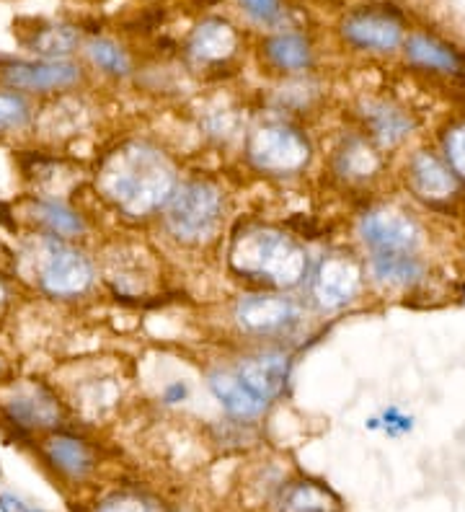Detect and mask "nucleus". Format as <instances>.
Segmentation results:
<instances>
[{"label":"nucleus","instance_id":"obj_1","mask_svg":"<svg viewBox=\"0 0 465 512\" xmlns=\"http://www.w3.org/2000/svg\"><path fill=\"white\" fill-rule=\"evenodd\" d=\"M179 182V166L171 153L145 138L122 140L109 148L93 171L96 194L130 223L158 218Z\"/></svg>","mask_w":465,"mask_h":512},{"label":"nucleus","instance_id":"obj_2","mask_svg":"<svg viewBox=\"0 0 465 512\" xmlns=\"http://www.w3.org/2000/svg\"><path fill=\"white\" fill-rule=\"evenodd\" d=\"M225 262L248 288L292 293L310 275V256L305 244L272 223L241 225L230 236Z\"/></svg>","mask_w":465,"mask_h":512},{"label":"nucleus","instance_id":"obj_3","mask_svg":"<svg viewBox=\"0 0 465 512\" xmlns=\"http://www.w3.org/2000/svg\"><path fill=\"white\" fill-rule=\"evenodd\" d=\"M16 277L34 293L57 303H75L99 288L96 256L78 241L29 231L13 251Z\"/></svg>","mask_w":465,"mask_h":512},{"label":"nucleus","instance_id":"obj_4","mask_svg":"<svg viewBox=\"0 0 465 512\" xmlns=\"http://www.w3.org/2000/svg\"><path fill=\"white\" fill-rule=\"evenodd\" d=\"M158 220L181 249H210L225 233L228 194L212 176H189L181 179Z\"/></svg>","mask_w":465,"mask_h":512},{"label":"nucleus","instance_id":"obj_5","mask_svg":"<svg viewBox=\"0 0 465 512\" xmlns=\"http://www.w3.org/2000/svg\"><path fill=\"white\" fill-rule=\"evenodd\" d=\"M0 419L26 438H42L68 425L70 406L60 388L44 378H16L0 383Z\"/></svg>","mask_w":465,"mask_h":512},{"label":"nucleus","instance_id":"obj_6","mask_svg":"<svg viewBox=\"0 0 465 512\" xmlns=\"http://www.w3.org/2000/svg\"><path fill=\"white\" fill-rule=\"evenodd\" d=\"M246 163L272 179L300 176L313 161V140L290 119H267L251 127L243 145Z\"/></svg>","mask_w":465,"mask_h":512},{"label":"nucleus","instance_id":"obj_7","mask_svg":"<svg viewBox=\"0 0 465 512\" xmlns=\"http://www.w3.org/2000/svg\"><path fill=\"white\" fill-rule=\"evenodd\" d=\"M230 319L248 339H285L305 321V306L285 290L251 288L238 295Z\"/></svg>","mask_w":465,"mask_h":512},{"label":"nucleus","instance_id":"obj_8","mask_svg":"<svg viewBox=\"0 0 465 512\" xmlns=\"http://www.w3.org/2000/svg\"><path fill=\"white\" fill-rule=\"evenodd\" d=\"M83 83V68L73 60H16L0 65V86L29 99L65 96Z\"/></svg>","mask_w":465,"mask_h":512},{"label":"nucleus","instance_id":"obj_9","mask_svg":"<svg viewBox=\"0 0 465 512\" xmlns=\"http://www.w3.org/2000/svg\"><path fill=\"white\" fill-rule=\"evenodd\" d=\"M37 453L57 479L75 487L99 471V448L68 425L37 438Z\"/></svg>","mask_w":465,"mask_h":512},{"label":"nucleus","instance_id":"obj_10","mask_svg":"<svg viewBox=\"0 0 465 512\" xmlns=\"http://www.w3.org/2000/svg\"><path fill=\"white\" fill-rule=\"evenodd\" d=\"M99 280H104L117 295L140 298L153 288L155 272L150 264V254L137 244H112L109 249L96 254Z\"/></svg>","mask_w":465,"mask_h":512},{"label":"nucleus","instance_id":"obj_11","mask_svg":"<svg viewBox=\"0 0 465 512\" xmlns=\"http://www.w3.org/2000/svg\"><path fill=\"white\" fill-rule=\"evenodd\" d=\"M21 218L29 231L65 241H83L91 233V220L81 207L55 194H29L21 207Z\"/></svg>","mask_w":465,"mask_h":512},{"label":"nucleus","instance_id":"obj_12","mask_svg":"<svg viewBox=\"0 0 465 512\" xmlns=\"http://www.w3.org/2000/svg\"><path fill=\"white\" fill-rule=\"evenodd\" d=\"M362 288V267L349 254L323 256L310 275V298L321 311H339Z\"/></svg>","mask_w":465,"mask_h":512},{"label":"nucleus","instance_id":"obj_13","mask_svg":"<svg viewBox=\"0 0 465 512\" xmlns=\"http://www.w3.org/2000/svg\"><path fill=\"white\" fill-rule=\"evenodd\" d=\"M205 381L212 399L220 404L225 417L238 422V425H254V422L267 417V412L272 409V404L261 399L230 363H220L207 370Z\"/></svg>","mask_w":465,"mask_h":512},{"label":"nucleus","instance_id":"obj_14","mask_svg":"<svg viewBox=\"0 0 465 512\" xmlns=\"http://www.w3.org/2000/svg\"><path fill=\"white\" fill-rule=\"evenodd\" d=\"M362 244L367 254H398V251H419L422 231L414 218L401 210H367L360 218Z\"/></svg>","mask_w":465,"mask_h":512},{"label":"nucleus","instance_id":"obj_15","mask_svg":"<svg viewBox=\"0 0 465 512\" xmlns=\"http://www.w3.org/2000/svg\"><path fill=\"white\" fill-rule=\"evenodd\" d=\"M341 34L352 47H360V50L391 52L403 39V21L391 6L360 8L344 19Z\"/></svg>","mask_w":465,"mask_h":512},{"label":"nucleus","instance_id":"obj_16","mask_svg":"<svg viewBox=\"0 0 465 512\" xmlns=\"http://www.w3.org/2000/svg\"><path fill=\"white\" fill-rule=\"evenodd\" d=\"M230 365L261 399L274 404L279 396L285 394L287 381H290L292 357L282 347H259V350L236 357Z\"/></svg>","mask_w":465,"mask_h":512},{"label":"nucleus","instance_id":"obj_17","mask_svg":"<svg viewBox=\"0 0 465 512\" xmlns=\"http://www.w3.org/2000/svg\"><path fill=\"white\" fill-rule=\"evenodd\" d=\"M409 187L422 202L432 207H442L455 200L458 194V179L440 156L429 150H419L409 161Z\"/></svg>","mask_w":465,"mask_h":512},{"label":"nucleus","instance_id":"obj_18","mask_svg":"<svg viewBox=\"0 0 465 512\" xmlns=\"http://www.w3.org/2000/svg\"><path fill=\"white\" fill-rule=\"evenodd\" d=\"M60 394L68 406H75L83 414L109 412L122 399V378L117 373L88 368L68 388H60Z\"/></svg>","mask_w":465,"mask_h":512},{"label":"nucleus","instance_id":"obj_19","mask_svg":"<svg viewBox=\"0 0 465 512\" xmlns=\"http://www.w3.org/2000/svg\"><path fill=\"white\" fill-rule=\"evenodd\" d=\"M238 50V34L236 29L228 24V21L210 19L205 24H199L197 29L189 37L186 44V52L192 57V63H197L199 68H220L228 60L236 57Z\"/></svg>","mask_w":465,"mask_h":512},{"label":"nucleus","instance_id":"obj_20","mask_svg":"<svg viewBox=\"0 0 465 512\" xmlns=\"http://www.w3.org/2000/svg\"><path fill=\"white\" fill-rule=\"evenodd\" d=\"M370 140L380 148H396L409 138L414 130V119L409 112L391 104V101H367L360 112Z\"/></svg>","mask_w":465,"mask_h":512},{"label":"nucleus","instance_id":"obj_21","mask_svg":"<svg viewBox=\"0 0 465 512\" xmlns=\"http://www.w3.org/2000/svg\"><path fill=\"white\" fill-rule=\"evenodd\" d=\"M372 280L393 290H411L427 280V264L419 251H398V254H370Z\"/></svg>","mask_w":465,"mask_h":512},{"label":"nucleus","instance_id":"obj_22","mask_svg":"<svg viewBox=\"0 0 465 512\" xmlns=\"http://www.w3.org/2000/svg\"><path fill=\"white\" fill-rule=\"evenodd\" d=\"M331 169H334V174L339 176L341 182H370L383 169V158H380L378 150L372 148V143H367L360 135H352V138H347L334 150Z\"/></svg>","mask_w":465,"mask_h":512},{"label":"nucleus","instance_id":"obj_23","mask_svg":"<svg viewBox=\"0 0 465 512\" xmlns=\"http://www.w3.org/2000/svg\"><path fill=\"white\" fill-rule=\"evenodd\" d=\"M277 512H339V500L326 484L313 479H292L274 497Z\"/></svg>","mask_w":465,"mask_h":512},{"label":"nucleus","instance_id":"obj_24","mask_svg":"<svg viewBox=\"0 0 465 512\" xmlns=\"http://www.w3.org/2000/svg\"><path fill=\"white\" fill-rule=\"evenodd\" d=\"M264 57L274 70L285 75H300L313 65V50L303 34H274L264 42Z\"/></svg>","mask_w":465,"mask_h":512},{"label":"nucleus","instance_id":"obj_25","mask_svg":"<svg viewBox=\"0 0 465 512\" xmlns=\"http://www.w3.org/2000/svg\"><path fill=\"white\" fill-rule=\"evenodd\" d=\"M406 55L414 65L432 73L445 75H460L465 70V60L458 50H453L450 44L440 42V39L427 37V34H416L406 42Z\"/></svg>","mask_w":465,"mask_h":512},{"label":"nucleus","instance_id":"obj_26","mask_svg":"<svg viewBox=\"0 0 465 512\" xmlns=\"http://www.w3.org/2000/svg\"><path fill=\"white\" fill-rule=\"evenodd\" d=\"M37 119V107L34 99L0 86V140L19 138L34 127Z\"/></svg>","mask_w":465,"mask_h":512},{"label":"nucleus","instance_id":"obj_27","mask_svg":"<svg viewBox=\"0 0 465 512\" xmlns=\"http://www.w3.org/2000/svg\"><path fill=\"white\" fill-rule=\"evenodd\" d=\"M24 44L39 60H68L70 52L78 47V32L73 26L47 24L34 29Z\"/></svg>","mask_w":465,"mask_h":512},{"label":"nucleus","instance_id":"obj_28","mask_svg":"<svg viewBox=\"0 0 465 512\" xmlns=\"http://www.w3.org/2000/svg\"><path fill=\"white\" fill-rule=\"evenodd\" d=\"M86 57L93 68L101 70V73L109 75V78L122 81V78L132 75L130 55H127V50H124L122 44L114 42V39H106V37L88 39Z\"/></svg>","mask_w":465,"mask_h":512},{"label":"nucleus","instance_id":"obj_29","mask_svg":"<svg viewBox=\"0 0 465 512\" xmlns=\"http://www.w3.org/2000/svg\"><path fill=\"white\" fill-rule=\"evenodd\" d=\"M442 150H445V163L455 174L458 184H465V119L447 130Z\"/></svg>","mask_w":465,"mask_h":512},{"label":"nucleus","instance_id":"obj_30","mask_svg":"<svg viewBox=\"0 0 465 512\" xmlns=\"http://www.w3.org/2000/svg\"><path fill=\"white\" fill-rule=\"evenodd\" d=\"M93 512H153V505L140 492H112L96 502Z\"/></svg>","mask_w":465,"mask_h":512},{"label":"nucleus","instance_id":"obj_31","mask_svg":"<svg viewBox=\"0 0 465 512\" xmlns=\"http://www.w3.org/2000/svg\"><path fill=\"white\" fill-rule=\"evenodd\" d=\"M238 3L256 24H274L282 16V0H238Z\"/></svg>","mask_w":465,"mask_h":512},{"label":"nucleus","instance_id":"obj_32","mask_svg":"<svg viewBox=\"0 0 465 512\" xmlns=\"http://www.w3.org/2000/svg\"><path fill=\"white\" fill-rule=\"evenodd\" d=\"M189 399V386L184 381H171L166 388H163L161 401L166 406H176V404H184Z\"/></svg>","mask_w":465,"mask_h":512},{"label":"nucleus","instance_id":"obj_33","mask_svg":"<svg viewBox=\"0 0 465 512\" xmlns=\"http://www.w3.org/2000/svg\"><path fill=\"white\" fill-rule=\"evenodd\" d=\"M383 427H385V432L398 435V432L411 430V417H403L398 409H388V412L383 414Z\"/></svg>","mask_w":465,"mask_h":512},{"label":"nucleus","instance_id":"obj_34","mask_svg":"<svg viewBox=\"0 0 465 512\" xmlns=\"http://www.w3.org/2000/svg\"><path fill=\"white\" fill-rule=\"evenodd\" d=\"M11 375H16V373H13V365L8 363V357L0 355V383L8 381V378H11Z\"/></svg>","mask_w":465,"mask_h":512},{"label":"nucleus","instance_id":"obj_35","mask_svg":"<svg viewBox=\"0 0 465 512\" xmlns=\"http://www.w3.org/2000/svg\"><path fill=\"white\" fill-rule=\"evenodd\" d=\"M19 512H44V510H34V507H24V505H21Z\"/></svg>","mask_w":465,"mask_h":512}]
</instances>
